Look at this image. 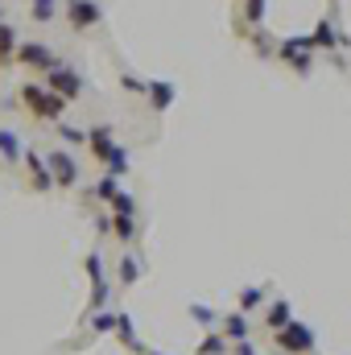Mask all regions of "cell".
<instances>
[{
	"label": "cell",
	"mask_w": 351,
	"mask_h": 355,
	"mask_svg": "<svg viewBox=\"0 0 351 355\" xmlns=\"http://www.w3.org/2000/svg\"><path fill=\"white\" fill-rule=\"evenodd\" d=\"M198 355H228V339H223V335H207L203 347H198Z\"/></svg>",
	"instance_id": "obj_22"
},
{
	"label": "cell",
	"mask_w": 351,
	"mask_h": 355,
	"mask_svg": "<svg viewBox=\"0 0 351 355\" xmlns=\"http://www.w3.org/2000/svg\"><path fill=\"white\" fill-rule=\"evenodd\" d=\"M87 149L95 153V162H108V157H112V149H116V141H112V132H108V128H91V132H87Z\"/></svg>",
	"instance_id": "obj_11"
},
{
	"label": "cell",
	"mask_w": 351,
	"mask_h": 355,
	"mask_svg": "<svg viewBox=\"0 0 351 355\" xmlns=\"http://www.w3.org/2000/svg\"><path fill=\"white\" fill-rule=\"evenodd\" d=\"M12 54H17V33H12L8 25H0V67H4Z\"/></svg>",
	"instance_id": "obj_20"
},
{
	"label": "cell",
	"mask_w": 351,
	"mask_h": 355,
	"mask_svg": "<svg viewBox=\"0 0 351 355\" xmlns=\"http://www.w3.org/2000/svg\"><path fill=\"white\" fill-rule=\"evenodd\" d=\"M120 87H124V91H137V95H145V79H137V75H128V71H124V75H120Z\"/></svg>",
	"instance_id": "obj_29"
},
{
	"label": "cell",
	"mask_w": 351,
	"mask_h": 355,
	"mask_svg": "<svg viewBox=\"0 0 351 355\" xmlns=\"http://www.w3.org/2000/svg\"><path fill=\"white\" fill-rule=\"evenodd\" d=\"M190 314H194L203 327H215V314H211V306H190Z\"/></svg>",
	"instance_id": "obj_30"
},
{
	"label": "cell",
	"mask_w": 351,
	"mask_h": 355,
	"mask_svg": "<svg viewBox=\"0 0 351 355\" xmlns=\"http://www.w3.org/2000/svg\"><path fill=\"white\" fill-rule=\"evenodd\" d=\"M46 87L54 91V95H62V99H75V95L83 91V79H79V71H71V67H50Z\"/></svg>",
	"instance_id": "obj_5"
},
{
	"label": "cell",
	"mask_w": 351,
	"mask_h": 355,
	"mask_svg": "<svg viewBox=\"0 0 351 355\" xmlns=\"http://www.w3.org/2000/svg\"><path fill=\"white\" fill-rule=\"evenodd\" d=\"M12 58H21V62H25V67H33V71H50V67H58L46 42H21Z\"/></svg>",
	"instance_id": "obj_6"
},
{
	"label": "cell",
	"mask_w": 351,
	"mask_h": 355,
	"mask_svg": "<svg viewBox=\"0 0 351 355\" xmlns=\"http://www.w3.org/2000/svg\"><path fill=\"white\" fill-rule=\"evenodd\" d=\"M264 8H268V0H248V8H244V17H248L252 25H264Z\"/></svg>",
	"instance_id": "obj_27"
},
{
	"label": "cell",
	"mask_w": 351,
	"mask_h": 355,
	"mask_svg": "<svg viewBox=\"0 0 351 355\" xmlns=\"http://www.w3.org/2000/svg\"><path fill=\"white\" fill-rule=\"evenodd\" d=\"M103 166H108V174H112V178H120L124 170H128V149H124V145H116V149H112V157H108Z\"/></svg>",
	"instance_id": "obj_18"
},
{
	"label": "cell",
	"mask_w": 351,
	"mask_h": 355,
	"mask_svg": "<svg viewBox=\"0 0 351 355\" xmlns=\"http://www.w3.org/2000/svg\"><path fill=\"white\" fill-rule=\"evenodd\" d=\"M310 42H314V50H335V46H348V37H339V33H335V25H331L327 17H323V21L314 25Z\"/></svg>",
	"instance_id": "obj_10"
},
{
	"label": "cell",
	"mask_w": 351,
	"mask_h": 355,
	"mask_svg": "<svg viewBox=\"0 0 351 355\" xmlns=\"http://www.w3.org/2000/svg\"><path fill=\"white\" fill-rule=\"evenodd\" d=\"M223 331H228V339H232V343L248 339V314H240V310H236V314H228V318H223Z\"/></svg>",
	"instance_id": "obj_16"
},
{
	"label": "cell",
	"mask_w": 351,
	"mask_h": 355,
	"mask_svg": "<svg viewBox=\"0 0 351 355\" xmlns=\"http://www.w3.org/2000/svg\"><path fill=\"white\" fill-rule=\"evenodd\" d=\"M21 153H25V149H21V137H17L12 128H0V157H4V162H21Z\"/></svg>",
	"instance_id": "obj_15"
},
{
	"label": "cell",
	"mask_w": 351,
	"mask_h": 355,
	"mask_svg": "<svg viewBox=\"0 0 351 355\" xmlns=\"http://www.w3.org/2000/svg\"><path fill=\"white\" fill-rule=\"evenodd\" d=\"M99 4L95 0H67V21L75 25V29H91L95 21H99Z\"/></svg>",
	"instance_id": "obj_7"
},
{
	"label": "cell",
	"mask_w": 351,
	"mask_h": 355,
	"mask_svg": "<svg viewBox=\"0 0 351 355\" xmlns=\"http://www.w3.org/2000/svg\"><path fill=\"white\" fill-rule=\"evenodd\" d=\"M149 355H162V352H149Z\"/></svg>",
	"instance_id": "obj_32"
},
{
	"label": "cell",
	"mask_w": 351,
	"mask_h": 355,
	"mask_svg": "<svg viewBox=\"0 0 351 355\" xmlns=\"http://www.w3.org/2000/svg\"><path fill=\"white\" fill-rule=\"evenodd\" d=\"M277 58L306 75V71H310V58H314V42H310V37H285L281 50H277Z\"/></svg>",
	"instance_id": "obj_3"
},
{
	"label": "cell",
	"mask_w": 351,
	"mask_h": 355,
	"mask_svg": "<svg viewBox=\"0 0 351 355\" xmlns=\"http://www.w3.org/2000/svg\"><path fill=\"white\" fill-rule=\"evenodd\" d=\"M54 12H58V0H29V17L33 21H54Z\"/></svg>",
	"instance_id": "obj_17"
},
{
	"label": "cell",
	"mask_w": 351,
	"mask_h": 355,
	"mask_svg": "<svg viewBox=\"0 0 351 355\" xmlns=\"http://www.w3.org/2000/svg\"><path fill=\"white\" fill-rule=\"evenodd\" d=\"M145 95H149V99H153V107H157V112H166V107H170V103H174V83H162V79H153V83H145Z\"/></svg>",
	"instance_id": "obj_12"
},
{
	"label": "cell",
	"mask_w": 351,
	"mask_h": 355,
	"mask_svg": "<svg viewBox=\"0 0 351 355\" xmlns=\"http://www.w3.org/2000/svg\"><path fill=\"white\" fill-rule=\"evenodd\" d=\"M112 207H116V215H132V211H137V202H132V194H120V190H116V198H112Z\"/></svg>",
	"instance_id": "obj_28"
},
{
	"label": "cell",
	"mask_w": 351,
	"mask_h": 355,
	"mask_svg": "<svg viewBox=\"0 0 351 355\" xmlns=\"http://www.w3.org/2000/svg\"><path fill=\"white\" fill-rule=\"evenodd\" d=\"M112 227H116V236H120L124 244L137 236V223H132V215H116V219H112Z\"/></svg>",
	"instance_id": "obj_21"
},
{
	"label": "cell",
	"mask_w": 351,
	"mask_h": 355,
	"mask_svg": "<svg viewBox=\"0 0 351 355\" xmlns=\"http://www.w3.org/2000/svg\"><path fill=\"white\" fill-rule=\"evenodd\" d=\"M264 322H268L273 331L289 327V322H293V306H289V302H273V306H268V314H264Z\"/></svg>",
	"instance_id": "obj_13"
},
{
	"label": "cell",
	"mask_w": 351,
	"mask_h": 355,
	"mask_svg": "<svg viewBox=\"0 0 351 355\" xmlns=\"http://www.w3.org/2000/svg\"><path fill=\"white\" fill-rule=\"evenodd\" d=\"M21 99L29 103V112L37 120H62V112H67V99L54 95L50 87H42V83H25L21 87Z\"/></svg>",
	"instance_id": "obj_1"
},
{
	"label": "cell",
	"mask_w": 351,
	"mask_h": 355,
	"mask_svg": "<svg viewBox=\"0 0 351 355\" xmlns=\"http://www.w3.org/2000/svg\"><path fill=\"white\" fill-rule=\"evenodd\" d=\"M277 347H281L285 355L314 352V331H310L306 322H289V327H281V331H277Z\"/></svg>",
	"instance_id": "obj_2"
},
{
	"label": "cell",
	"mask_w": 351,
	"mask_h": 355,
	"mask_svg": "<svg viewBox=\"0 0 351 355\" xmlns=\"http://www.w3.org/2000/svg\"><path fill=\"white\" fill-rule=\"evenodd\" d=\"M58 132H62V141H71V145H83V141H87V132H83V128L62 124V120H58Z\"/></svg>",
	"instance_id": "obj_25"
},
{
	"label": "cell",
	"mask_w": 351,
	"mask_h": 355,
	"mask_svg": "<svg viewBox=\"0 0 351 355\" xmlns=\"http://www.w3.org/2000/svg\"><path fill=\"white\" fill-rule=\"evenodd\" d=\"M137 277H141L137 261H132V257H124V261H120V281H124V285H137Z\"/></svg>",
	"instance_id": "obj_24"
},
{
	"label": "cell",
	"mask_w": 351,
	"mask_h": 355,
	"mask_svg": "<svg viewBox=\"0 0 351 355\" xmlns=\"http://www.w3.org/2000/svg\"><path fill=\"white\" fill-rule=\"evenodd\" d=\"M87 272H91V310H99V306L108 302V272H103L99 252H91L87 257Z\"/></svg>",
	"instance_id": "obj_8"
},
{
	"label": "cell",
	"mask_w": 351,
	"mask_h": 355,
	"mask_svg": "<svg viewBox=\"0 0 351 355\" xmlns=\"http://www.w3.org/2000/svg\"><path fill=\"white\" fill-rule=\"evenodd\" d=\"M116 335H120V343H124V347L145 352V347H141V339H137V327H132V318H128V314H116Z\"/></svg>",
	"instance_id": "obj_14"
},
{
	"label": "cell",
	"mask_w": 351,
	"mask_h": 355,
	"mask_svg": "<svg viewBox=\"0 0 351 355\" xmlns=\"http://www.w3.org/2000/svg\"><path fill=\"white\" fill-rule=\"evenodd\" d=\"M232 347H236V355H257V352H252V343H248V339H240V343H232Z\"/></svg>",
	"instance_id": "obj_31"
},
{
	"label": "cell",
	"mask_w": 351,
	"mask_h": 355,
	"mask_svg": "<svg viewBox=\"0 0 351 355\" xmlns=\"http://www.w3.org/2000/svg\"><path fill=\"white\" fill-rule=\"evenodd\" d=\"M21 162L29 166V174H33V186H37V190H54V178H50L46 157H37L33 149H25V153H21Z\"/></svg>",
	"instance_id": "obj_9"
},
{
	"label": "cell",
	"mask_w": 351,
	"mask_h": 355,
	"mask_svg": "<svg viewBox=\"0 0 351 355\" xmlns=\"http://www.w3.org/2000/svg\"><path fill=\"white\" fill-rule=\"evenodd\" d=\"M261 302H264V289H261V285H248V289L240 293V314H252Z\"/></svg>",
	"instance_id": "obj_19"
},
{
	"label": "cell",
	"mask_w": 351,
	"mask_h": 355,
	"mask_svg": "<svg viewBox=\"0 0 351 355\" xmlns=\"http://www.w3.org/2000/svg\"><path fill=\"white\" fill-rule=\"evenodd\" d=\"M91 327H95V331H116V314L95 310V314H91Z\"/></svg>",
	"instance_id": "obj_26"
},
{
	"label": "cell",
	"mask_w": 351,
	"mask_h": 355,
	"mask_svg": "<svg viewBox=\"0 0 351 355\" xmlns=\"http://www.w3.org/2000/svg\"><path fill=\"white\" fill-rule=\"evenodd\" d=\"M95 198H108V202L116 198V178L112 174H103L99 182H95Z\"/></svg>",
	"instance_id": "obj_23"
},
{
	"label": "cell",
	"mask_w": 351,
	"mask_h": 355,
	"mask_svg": "<svg viewBox=\"0 0 351 355\" xmlns=\"http://www.w3.org/2000/svg\"><path fill=\"white\" fill-rule=\"evenodd\" d=\"M46 166H50V178H54V186H62V190H71V186L79 182V162H75L67 149H54V153L46 157Z\"/></svg>",
	"instance_id": "obj_4"
}]
</instances>
